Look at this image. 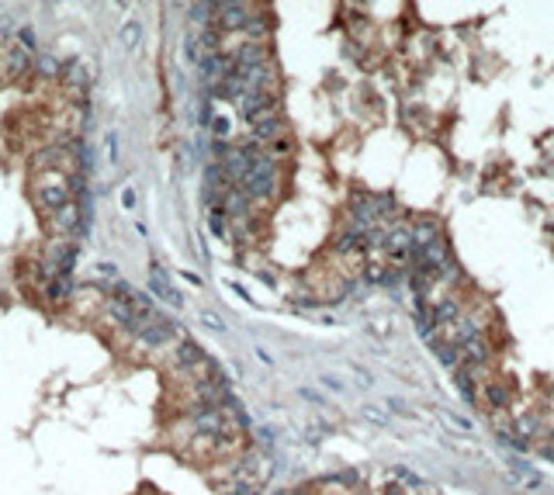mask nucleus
<instances>
[{
	"instance_id": "obj_2",
	"label": "nucleus",
	"mask_w": 554,
	"mask_h": 495,
	"mask_svg": "<svg viewBox=\"0 0 554 495\" xmlns=\"http://www.w3.org/2000/svg\"><path fill=\"white\" fill-rule=\"evenodd\" d=\"M139 35H142V28H139L135 21H128V24L121 28V49H128V52H132V49L139 45Z\"/></svg>"
},
{
	"instance_id": "obj_4",
	"label": "nucleus",
	"mask_w": 554,
	"mask_h": 495,
	"mask_svg": "<svg viewBox=\"0 0 554 495\" xmlns=\"http://www.w3.org/2000/svg\"><path fill=\"white\" fill-rule=\"evenodd\" d=\"M38 66H42V70H45V73H59V66H56V63H52V59H38Z\"/></svg>"
},
{
	"instance_id": "obj_1",
	"label": "nucleus",
	"mask_w": 554,
	"mask_h": 495,
	"mask_svg": "<svg viewBox=\"0 0 554 495\" xmlns=\"http://www.w3.org/2000/svg\"><path fill=\"white\" fill-rule=\"evenodd\" d=\"M149 281H153V291H156V295L163 298V301H170L174 308L181 305V295H177V291L170 288V281H167V274H163V271H160L156 264H153V274H149Z\"/></svg>"
},
{
	"instance_id": "obj_3",
	"label": "nucleus",
	"mask_w": 554,
	"mask_h": 495,
	"mask_svg": "<svg viewBox=\"0 0 554 495\" xmlns=\"http://www.w3.org/2000/svg\"><path fill=\"white\" fill-rule=\"evenodd\" d=\"M201 322H204L208 329H215V333H222V329H225V322H222L215 312H201Z\"/></svg>"
}]
</instances>
